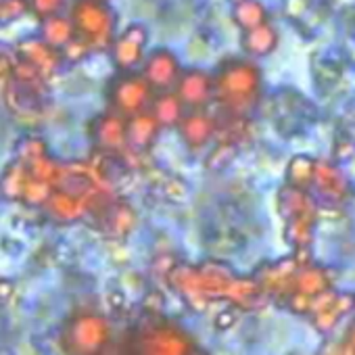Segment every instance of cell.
<instances>
[{
  "label": "cell",
  "mask_w": 355,
  "mask_h": 355,
  "mask_svg": "<svg viewBox=\"0 0 355 355\" xmlns=\"http://www.w3.org/2000/svg\"><path fill=\"white\" fill-rule=\"evenodd\" d=\"M178 76H180V61L169 49L161 46L148 53L144 61V78L148 84L169 86L171 82L178 80Z\"/></svg>",
  "instance_id": "277c9868"
},
{
  "label": "cell",
  "mask_w": 355,
  "mask_h": 355,
  "mask_svg": "<svg viewBox=\"0 0 355 355\" xmlns=\"http://www.w3.org/2000/svg\"><path fill=\"white\" fill-rule=\"evenodd\" d=\"M69 17L78 38L90 51H111L117 38V15L107 0H73Z\"/></svg>",
  "instance_id": "6da1fadb"
},
{
  "label": "cell",
  "mask_w": 355,
  "mask_h": 355,
  "mask_svg": "<svg viewBox=\"0 0 355 355\" xmlns=\"http://www.w3.org/2000/svg\"><path fill=\"white\" fill-rule=\"evenodd\" d=\"M63 7H65V0H30V9L40 21L61 15Z\"/></svg>",
  "instance_id": "7c38bea8"
},
{
  "label": "cell",
  "mask_w": 355,
  "mask_h": 355,
  "mask_svg": "<svg viewBox=\"0 0 355 355\" xmlns=\"http://www.w3.org/2000/svg\"><path fill=\"white\" fill-rule=\"evenodd\" d=\"M211 90V78L201 71V69H189L182 78H180V92L182 98L191 101V103H199L203 101Z\"/></svg>",
  "instance_id": "30bf717a"
},
{
  "label": "cell",
  "mask_w": 355,
  "mask_h": 355,
  "mask_svg": "<svg viewBox=\"0 0 355 355\" xmlns=\"http://www.w3.org/2000/svg\"><path fill=\"white\" fill-rule=\"evenodd\" d=\"M146 94H148V84L138 76H125L115 86V101L128 109L142 105L146 101Z\"/></svg>",
  "instance_id": "9c48e42d"
},
{
  "label": "cell",
  "mask_w": 355,
  "mask_h": 355,
  "mask_svg": "<svg viewBox=\"0 0 355 355\" xmlns=\"http://www.w3.org/2000/svg\"><path fill=\"white\" fill-rule=\"evenodd\" d=\"M146 42H148V28L144 24L134 21V24L125 26L117 34V38H115V42L111 46L113 63L119 69H132V67H136L142 61Z\"/></svg>",
  "instance_id": "7a4b0ae2"
},
{
  "label": "cell",
  "mask_w": 355,
  "mask_h": 355,
  "mask_svg": "<svg viewBox=\"0 0 355 355\" xmlns=\"http://www.w3.org/2000/svg\"><path fill=\"white\" fill-rule=\"evenodd\" d=\"M218 82H220V90L230 98L251 96L259 86V69L251 61L234 59L228 65H224Z\"/></svg>",
  "instance_id": "3957f363"
},
{
  "label": "cell",
  "mask_w": 355,
  "mask_h": 355,
  "mask_svg": "<svg viewBox=\"0 0 355 355\" xmlns=\"http://www.w3.org/2000/svg\"><path fill=\"white\" fill-rule=\"evenodd\" d=\"M40 38L57 51H63L69 42L78 38L76 26L69 15H55L40 21Z\"/></svg>",
  "instance_id": "52a82bcc"
},
{
  "label": "cell",
  "mask_w": 355,
  "mask_h": 355,
  "mask_svg": "<svg viewBox=\"0 0 355 355\" xmlns=\"http://www.w3.org/2000/svg\"><path fill=\"white\" fill-rule=\"evenodd\" d=\"M232 19L243 32H249L257 26L268 24V7L261 0H234Z\"/></svg>",
  "instance_id": "ba28073f"
},
{
  "label": "cell",
  "mask_w": 355,
  "mask_h": 355,
  "mask_svg": "<svg viewBox=\"0 0 355 355\" xmlns=\"http://www.w3.org/2000/svg\"><path fill=\"white\" fill-rule=\"evenodd\" d=\"M88 53H92L90 46H88L86 42H82L80 38H76L73 42H69V44L63 49V57L69 59V61H80V59H84Z\"/></svg>",
  "instance_id": "4fadbf2b"
},
{
  "label": "cell",
  "mask_w": 355,
  "mask_h": 355,
  "mask_svg": "<svg viewBox=\"0 0 355 355\" xmlns=\"http://www.w3.org/2000/svg\"><path fill=\"white\" fill-rule=\"evenodd\" d=\"M278 42H280V34L270 21L263 24V26H257V28H253L249 32H243V38H241V44H243L245 53L251 55V57H268V55H272L278 49Z\"/></svg>",
  "instance_id": "8992f818"
},
{
  "label": "cell",
  "mask_w": 355,
  "mask_h": 355,
  "mask_svg": "<svg viewBox=\"0 0 355 355\" xmlns=\"http://www.w3.org/2000/svg\"><path fill=\"white\" fill-rule=\"evenodd\" d=\"M30 9V0H3L0 5V17H3V24H11L21 19L24 15H28Z\"/></svg>",
  "instance_id": "8fae6325"
},
{
  "label": "cell",
  "mask_w": 355,
  "mask_h": 355,
  "mask_svg": "<svg viewBox=\"0 0 355 355\" xmlns=\"http://www.w3.org/2000/svg\"><path fill=\"white\" fill-rule=\"evenodd\" d=\"M17 53L26 63H30L32 67L42 69V71H53L61 61L59 51L53 49L51 44H46L42 38H26V40H21L17 44Z\"/></svg>",
  "instance_id": "5b68a950"
}]
</instances>
